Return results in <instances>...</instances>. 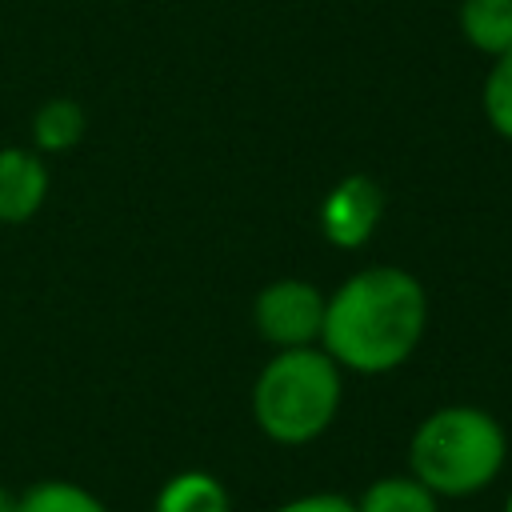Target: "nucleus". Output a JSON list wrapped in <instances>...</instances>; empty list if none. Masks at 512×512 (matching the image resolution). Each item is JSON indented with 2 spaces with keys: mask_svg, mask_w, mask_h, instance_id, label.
<instances>
[{
  "mask_svg": "<svg viewBox=\"0 0 512 512\" xmlns=\"http://www.w3.org/2000/svg\"><path fill=\"white\" fill-rule=\"evenodd\" d=\"M428 292L396 264H372L352 272L324 300L320 348L340 364V372L384 376L396 372L424 340Z\"/></svg>",
  "mask_w": 512,
  "mask_h": 512,
  "instance_id": "f257e3e1",
  "label": "nucleus"
},
{
  "mask_svg": "<svg viewBox=\"0 0 512 512\" xmlns=\"http://www.w3.org/2000/svg\"><path fill=\"white\" fill-rule=\"evenodd\" d=\"M508 460L504 424L476 404L432 408L408 440V472L436 500H468L484 492Z\"/></svg>",
  "mask_w": 512,
  "mask_h": 512,
  "instance_id": "f03ea898",
  "label": "nucleus"
},
{
  "mask_svg": "<svg viewBox=\"0 0 512 512\" xmlns=\"http://www.w3.org/2000/svg\"><path fill=\"white\" fill-rule=\"evenodd\" d=\"M344 372L320 348H280L252 380V420L256 428L284 448H304L320 440L340 412Z\"/></svg>",
  "mask_w": 512,
  "mask_h": 512,
  "instance_id": "7ed1b4c3",
  "label": "nucleus"
},
{
  "mask_svg": "<svg viewBox=\"0 0 512 512\" xmlns=\"http://www.w3.org/2000/svg\"><path fill=\"white\" fill-rule=\"evenodd\" d=\"M324 292L308 280L284 276L272 280L256 292L252 300V324L260 332L264 344L280 348H308L320 344V328H324Z\"/></svg>",
  "mask_w": 512,
  "mask_h": 512,
  "instance_id": "20e7f679",
  "label": "nucleus"
},
{
  "mask_svg": "<svg viewBox=\"0 0 512 512\" xmlns=\"http://www.w3.org/2000/svg\"><path fill=\"white\" fill-rule=\"evenodd\" d=\"M384 216V192L372 176L352 172L336 180L320 204V232L332 248H360L372 240Z\"/></svg>",
  "mask_w": 512,
  "mask_h": 512,
  "instance_id": "39448f33",
  "label": "nucleus"
},
{
  "mask_svg": "<svg viewBox=\"0 0 512 512\" xmlns=\"http://www.w3.org/2000/svg\"><path fill=\"white\" fill-rule=\"evenodd\" d=\"M48 160L36 148H0V224L32 220L48 200Z\"/></svg>",
  "mask_w": 512,
  "mask_h": 512,
  "instance_id": "423d86ee",
  "label": "nucleus"
},
{
  "mask_svg": "<svg viewBox=\"0 0 512 512\" xmlns=\"http://www.w3.org/2000/svg\"><path fill=\"white\" fill-rule=\"evenodd\" d=\"M152 512H232V500H228V488L212 472L184 468L160 484Z\"/></svg>",
  "mask_w": 512,
  "mask_h": 512,
  "instance_id": "0eeeda50",
  "label": "nucleus"
},
{
  "mask_svg": "<svg viewBox=\"0 0 512 512\" xmlns=\"http://www.w3.org/2000/svg\"><path fill=\"white\" fill-rule=\"evenodd\" d=\"M460 32L484 56L512 52V0H460Z\"/></svg>",
  "mask_w": 512,
  "mask_h": 512,
  "instance_id": "6e6552de",
  "label": "nucleus"
},
{
  "mask_svg": "<svg viewBox=\"0 0 512 512\" xmlns=\"http://www.w3.org/2000/svg\"><path fill=\"white\" fill-rule=\"evenodd\" d=\"M84 128H88L84 108L76 100H68V96H56V100L36 108V116H32V144L44 156L68 152V148H76L84 140Z\"/></svg>",
  "mask_w": 512,
  "mask_h": 512,
  "instance_id": "1a4fd4ad",
  "label": "nucleus"
},
{
  "mask_svg": "<svg viewBox=\"0 0 512 512\" xmlns=\"http://www.w3.org/2000/svg\"><path fill=\"white\" fill-rule=\"evenodd\" d=\"M356 512H440V500L408 472V476H380L356 496Z\"/></svg>",
  "mask_w": 512,
  "mask_h": 512,
  "instance_id": "9d476101",
  "label": "nucleus"
},
{
  "mask_svg": "<svg viewBox=\"0 0 512 512\" xmlns=\"http://www.w3.org/2000/svg\"><path fill=\"white\" fill-rule=\"evenodd\" d=\"M16 512H108V504L76 480H36L16 496Z\"/></svg>",
  "mask_w": 512,
  "mask_h": 512,
  "instance_id": "9b49d317",
  "label": "nucleus"
},
{
  "mask_svg": "<svg viewBox=\"0 0 512 512\" xmlns=\"http://www.w3.org/2000/svg\"><path fill=\"white\" fill-rule=\"evenodd\" d=\"M480 108H484V120L496 136L512 140V52L496 56L488 76H484V88H480Z\"/></svg>",
  "mask_w": 512,
  "mask_h": 512,
  "instance_id": "f8f14e48",
  "label": "nucleus"
},
{
  "mask_svg": "<svg viewBox=\"0 0 512 512\" xmlns=\"http://www.w3.org/2000/svg\"><path fill=\"white\" fill-rule=\"evenodd\" d=\"M272 512H356V500L340 492H304V496L276 504Z\"/></svg>",
  "mask_w": 512,
  "mask_h": 512,
  "instance_id": "ddd939ff",
  "label": "nucleus"
},
{
  "mask_svg": "<svg viewBox=\"0 0 512 512\" xmlns=\"http://www.w3.org/2000/svg\"><path fill=\"white\" fill-rule=\"evenodd\" d=\"M0 512H16V492H8L4 484H0Z\"/></svg>",
  "mask_w": 512,
  "mask_h": 512,
  "instance_id": "4468645a",
  "label": "nucleus"
},
{
  "mask_svg": "<svg viewBox=\"0 0 512 512\" xmlns=\"http://www.w3.org/2000/svg\"><path fill=\"white\" fill-rule=\"evenodd\" d=\"M504 512H512V492H508V496H504Z\"/></svg>",
  "mask_w": 512,
  "mask_h": 512,
  "instance_id": "2eb2a0df",
  "label": "nucleus"
}]
</instances>
